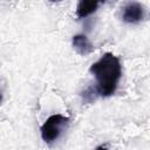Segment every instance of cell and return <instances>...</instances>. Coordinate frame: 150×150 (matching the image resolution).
I'll return each instance as SVG.
<instances>
[{"mask_svg":"<svg viewBox=\"0 0 150 150\" xmlns=\"http://www.w3.org/2000/svg\"><path fill=\"white\" fill-rule=\"evenodd\" d=\"M145 19V8L141 2L131 1L125 4L122 12V20L127 23H138Z\"/></svg>","mask_w":150,"mask_h":150,"instance_id":"3","label":"cell"},{"mask_svg":"<svg viewBox=\"0 0 150 150\" xmlns=\"http://www.w3.org/2000/svg\"><path fill=\"white\" fill-rule=\"evenodd\" d=\"M100 6V1L96 0H81L76 7V15L79 19H83L96 12Z\"/></svg>","mask_w":150,"mask_h":150,"instance_id":"5","label":"cell"},{"mask_svg":"<svg viewBox=\"0 0 150 150\" xmlns=\"http://www.w3.org/2000/svg\"><path fill=\"white\" fill-rule=\"evenodd\" d=\"M90 73L96 79V93L98 96H111L118 86L122 76V66L120 59L112 53L103 54L100 60L90 66Z\"/></svg>","mask_w":150,"mask_h":150,"instance_id":"1","label":"cell"},{"mask_svg":"<svg viewBox=\"0 0 150 150\" xmlns=\"http://www.w3.org/2000/svg\"><path fill=\"white\" fill-rule=\"evenodd\" d=\"M73 42V47L74 49L82 56L90 54L94 50V46L91 45V42L88 40V38L83 34H76L73 36L71 39Z\"/></svg>","mask_w":150,"mask_h":150,"instance_id":"4","label":"cell"},{"mask_svg":"<svg viewBox=\"0 0 150 150\" xmlns=\"http://www.w3.org/2000/svg\"><path fill=\"white\" fill-rule=\"evenodd\" d=\"M1 100H2V96H1V94H0V102H1Z\"/></svg>","mask_w":150,"mask_h":150,"instance_id":"7","label":"cell"},{"mask_svg":"<svg viewBox=\"0 0 150 150\" xmlns=\"http://www.w3.org/2000/svg\"><path fill=\"white\" fill-rule=\"evenodd\" d=\"M68 124H69V117L67 116H63L60 114L49 116L41 127L42 139L47 144L55 142L60 137V135L63 132V130L67 128Z\"/></svg>","mask_w":150,"mask_h":150,"instance_id":"2","label":"cell"},{"mask_svg":"<svg viewBox=\"0 0 150 150\" xmlns=\"http://www.w3.org/2000/svg\"><path fill=\"white\" fill-rule=\"evenodd\" d=\"M95 150H108V148H107L105 145H100V146H97Z\"/></svg>","mask_w":150,"mask_h":150,"instance_id":"6","label":"cell"}]
</instances>
